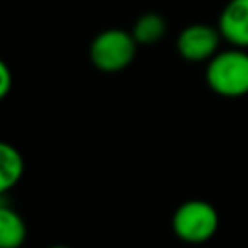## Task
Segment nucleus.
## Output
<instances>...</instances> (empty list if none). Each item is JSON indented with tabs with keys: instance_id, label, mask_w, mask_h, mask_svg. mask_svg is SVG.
Returning <instances> with one entry per match:
<instances>
[{
	"instance_id": "f257e3e1",
	"label": "nucleus",
	"mask_w": 248,
	"mask_h": 248,
	"mask_svg": "<svg viewBox=\"0 0 248 248\" xmlns=\"http://www.w3.org/2000/svg\"><path fill=\"white\" fill-rule=\"evenodd\" d=\"M205 83L213 93L227 99L248 95V50L238 46L219 50L207 60Z\"/></svg>"
},
{
	"instance_id": "f03ea898",
	"label": "nucleus",
	"mask_w": 248,
	"mask_h": 248,
	"mask_svg": "<svg viewBox=\"0 0 248 248\" xmlns=\"http://www.w3.org/2000/svg\"><path fill=\"white\" fill-rule=\"evenodd\" d=\"M170 227L178 240L186 244H203L215 236L219 213L215 205L205 200H188L174 209Z\"/></svg>"
},
{
	"instance_id": "7ed1b4c3",
	"label": "nucleus",
	"mask_w": 248,
	"mask_h": 248,
	"mask_svg": "<svg viewBox=\"0 0 248 248\" xmlns=\"http://www.w3.org/2000/svg\"><path fill=\"white\" fill-rule=\"evenodd\" d=\"M138 43L132 31L105 29L89 45V60L103 74H116L126 70L136 58Z\"/></svg>"
},
{
	"instance_id": "20e7f679",
	"label": "nucleus",
	"mask_w": 248,
	"mask_h": 248,
	"mask_svg": "<svg viewBox=\"0 0 248 248\" xmlns=\"http://www.w3.org/2000/svg\"><path fill=\"white\" fill-rule=\"evenodd\" d=\"M221 41L223 37L217 27L207 23H190L178 33L176 50L188 62H207L221 50Z\"/></svg>"
},
{
	"instance_id": "39448f33",
	"label": "nucleus",
	"mask_w": 248,
	"mask_h": 248,
	"mask_svg": "<svg viewBox=\"0 0 248 248\" xmlns=\"http://www.w3.org/2000/svg\"><path fill=\"white\" fill-rule=\"evenodd\" d=\"M217 29L231 46L248 48V0H229L219 14Z\"/></svg>"
},
{
	"instance_id": "423d86ee",
	"label": "nucleus",
	"mask_w": 248,
	"mask_h": 248,
	"mask_svg": "<svg viewBox=\"0 0 248 248\" xmlns=\"http://www.w3.org/2000/svg\"><path fill=\"white\" fill-rule=\"evenodd\" d=\"M25 163L19 149L8 141H0V200L23 176Z\"/></svg>"
},
{
	"instance_id": "0eeeda50",
	"label": "nucleus",
	"mask_w": 248,
	"mask_h": 248,
	"mask_svg": "<svg viewBox=\"0 0 248 248\" xmlns=\"http://www.w3.org/2000/svg\"><path fill=\"white\" fill-rule=\"evenodd\" d=\"M27 238L23 217L8 203L0 202V248H19Z\"/></svg>"
},
{
	"instance_id": "6e6552de",
	"label": "nucleus",
	"mask_w": 248,
	"mask_h": 248,
	"mask_svg": "<svg viewBox=\"0 0 248 248\" xmlns=\"http://www.w3.org/2000/svg\"><path fill=\"white\" fill-rule=\"evenodd\" d=\"M167 33V21L157 12H147L140 16L132 27V35L138 45H155Z\"/></svg>"
},
{
	"instance_id": "1a4fd4ad",
	"label": "nucleus",
	"mask_w": 248,
	"mask_h": 248,
	"mask_svg": "<svg viewBox=\"0 0 248 248\" xmlns=\"http://www.w3.org/2000/svg\"><path fill=\"white\" fill-rule=\"evenodd\" d=\"M12 83H14V78H12V70L10 66L0 58V101H4L12 89Z\"/></svg>"
},
{
	"instance_id": "9d476101",
	"label": "nucleus",
	"mask_w": 248,
	"mask_h": 248,
	"mask_svg": "<svg viewBox=\"0 0 248 248\" xmlns=\"http://www.w3.org/2000/svg\"><path fill=\"white\" fill-rule=\"evenodd\" d=\"M48 248H70V246H66V244H52V246H48Z\"/></svg>"
}]
</instances>
